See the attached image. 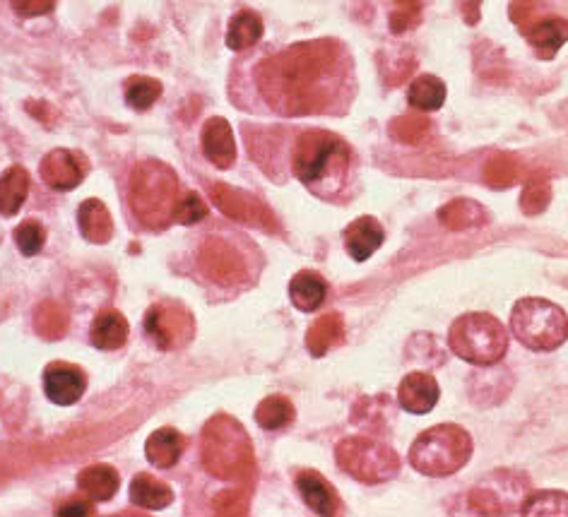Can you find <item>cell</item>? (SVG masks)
Listing matches in <instances>:
<instances>
[{"mask_svg": "<svg viewBox=\"0 0 568 517\" xmlns=\"http://www.w3.org/2000/svg\"><path fill=\"white\" fill-rule=\"evenodd\" d=\"M258 87L277 114H321L342 87V46L335 39L301 41L258 65Z\"/></svg>", "mask_w": 568, "mask_h": 517, "instance_id": "cell-1", "label": "cell"}, {"mask_svg": "<svg viewBox=\"0 0 568 517\" xmlns=\"http://www.w3.org/2000/svg\"><path fill=\"white\" fill-rule=\"evenodd\" d=\"M349 162H352L349 145L328 130H306L294 145V174L318 195L335 193L342 186Z\"/></svg>", "mask_w": 568, "mask_h": 517, "instance_id": "cell-2", "label": "cell"}, {"mask_svg": "<svg viewBox=\"0 0 568 517\" xmlns=\"http://www.w3.org/2000/svg\"><path fill=\"white\" fill-rule=\"evenodd\" d=\"M203 465L212 477L246 481L253 477V448L244 426L234 417L217 414L203 429Z\"/></svg>", "mask_w": 568, "mask_h": 517, "instance_id": "cell-3", "label": "cell"}, {"mask_svg": "<svg viewBox=\"0 0 568 517\" xmlns=\"http://www.w3.org/2000/svg\"><path fill=\"white\" fill-rule=\"evenodd\" d=\"M179 202V178L164 162L147 159L133 171L130 181V207L142 227L152 231L167 229L174 222Z\"/></svg>", "mask_w": 568, "mask_h": 517, "instance_id": "cell-4", "label": "cell"}, {"mask_svg": "<svg viewBox=\"0 0 568 517\" xmlns=\"http://www.w3.org/2000/svg\"><path fill=\"white\" fill-rule=\"evenodd\" d=\"M472 457V436L455 424L424 431L410 448V462L424 477H451Z\"/></svg>", "mask_w": 568, "mask_h": 517, "instance_id": "cell-5", "label": "cell"}, {"mask_svg": "<svg viewBox=\"0 0 568 517\" xmlns=\"http://www.w3.org/2000/svg\"><path fill=\"white\" fill-rule=\"evenodd\" d=\"M453 354L472 366H494L508 352V332L489 313H465L451 325Z\"/></svg>", "mask_w": 568, "mask_h": 517, "instance_id": "cell-6", "label": "cell"}, {"mask_svg": "<svg viewBox=\"0 0 568 517\" xmlns=\"http://www.w3.org/2000/svg\"><path fill=\"white\" fill-rule=\"evenodd\" d=\"M511 330L532 352H554L568 340V316L547 299H520L511 311Z\"/></svg>", "mask_w": 568, "mask_h": 517, "instance_id": "cell-7", "label": "cell"}, {"mask_svg": "<svg viewBox=\"0 0 568 517\" xmlns=\"http://www.w3.org/2000/svg\"><path fill=\"white\" fill-rule=\"evenodd\" d=\"M335 457L342 472L369 486L383 484L400 474V455L390 445L374 438H345L337 443Z\"/></svg>", "mask_w": 568, "mask_h": 517, "instance_id": "cell-8", "label": "cell"}, {"mask_svg": "<svg viewBox=\"0 0 568 517\" xmlns=\"http://www.w3.org/2000/svg\"><path fill=\"white\" fill-rule=\"evenodd\" d=\"M532 493L530 479L516 469H496L470 491V505L482 515L523 513V505Z\"/></svg>", "mask_w": 568, "mask_h": 517, "instance_id": "cell-9", "label": "cell"}, {"mask_svg": "<svg viewBox=\"0 0 568 517\" xmlns=\"http://www.w3.org/2000/svg\"><path fill=\"white\" fill-rule=\"evenodd\" d=\"M145 335L162 352L179 349L193 337L191 313L179 306H171V303H157L145 316Z\"/></svg>", "mask_w": 568, "mask_h": 517, "instance_id": "cell-10", "label": "cell"}, {"mask_svg": "<svg viewBox=\"0 0 568 517\" xmlns=\"http://www.w3.org/2000/svg\"><path fill=\"white\" fill-rule=\"evenodd\" d=\"M212 202L224 212L227 217L236 219L241 224H251V227H263V229H277L275 217L268 207L263 205L258 198L244 193V190H236L227 183H215L212 186Z\"/></svg>", "mask_w": 568, "mask_h": 517, "instance_id": "cell-11", "label": "cell"}, {"mask_svg": "<svg viewBox=\"0 0 568 517\" xmlns=\"http://www.w3.org/2000/svg\"><path fill=\"white\" fill-rule=\"evenodd\" d=\"M200 270L222 287H234L246 277V263L234 246L222 239H207L198 255Z\"/></svg>", "mask_w": 568, "mask_h": 517, "instance_id": "cell-12", "label": "cell"}, {"mask_svg": "<svg viewBox=\"0 0 568 517\" xmlns=\"http://www.w3.org/2000/svg\"><path fill=\"white\" fill-rule=\"evenodd\" d=\"M90 162L80 152L53 150L41 159V178L53 190H73L85 178Z\"/></svg>", "mask_w": 568, "mask_h": 517, "instance_id": "cell-13", "label": "cell"}, {"mask_svg": "<svg viewBox=\"0 0 568 517\" xmlns=\"http://www.w3.org/2000/svg\"><path fill=\"white\" fill-rule=\"evenodd\" d=\"M44 390L53 404L68 407V404H75L85 395L87 376L78 366L58 361V364H49V368L44 371Z\"/></svg>", "mask_w": 568, "mask_h": 517, "instance_id": "cell-14", "label": "cell"}, {"mask_svg": "<svg viewBox=\"0 0 568 517\" xmlns=\"http://www.w3.org/2000/svg\"><path fill=\"white\" fill-rule=\"evenodd\" d=\"M441 388L431 373L414 371L402 378L398 388V402L410 414H429L439 404Z\"/></svg>", "mask_w": 568, "mask_h": 517, "instance_id": "cell-15", "label": "cell"}, {"mask_svg": "<svg viewBox=\"0 0 568 517\" xmlns=\"http://www.w3.org/2000/svg\"><path fill=\"white\" fill-rule=\"evenodd\" d=\"M342 239H345V248L347 253L352 255V260L364 263V260H369L371 255L383 246V241H386V231H383L378 219L359 217L345 229V236H342Z\"/></svg>", "mask_w": 568, "mask_h": 517, "instance_id": "cell-16", "label": "cell"}, {"mask_svg": "<svg viewBox=\"0 0 568 517\" xmlns=\"http://www.w3.org/2000/svg\"><path fill=\"white\" fill-rule=\"evenodd\" d=\"M297 486L304 496V501L313 513L318 515H335L340 513V496L330 486V481L318 474L316 469H304L297 474Z\"/></svg>", "mask_w": 568, "mask_h": 517, "instance_id": "cell-17", "label": "cell"}, {"mask_svg": "<svg viewBox=\"0 0 568 517\" xmlns=\"http://www.w3.org/2000/svg\"><path fill=\"white\" fill-rule=\"evenodd\" d=\"M203 152L217 169H229L236 162L234 133L224 118H210L203 126Z\"/></svg>", "mask_w": 568, "mask_h": 517, "instance_id": "cell-18", "label": "cell"}, {"mask_svg": "<svg viewBox=\"0 0 568 517\" xmlns=\"http://www.w3.org/2000/svg\"><path fill=\"white\" fill-rule=\"evenodd\" d=\"M523 34L528 37L532 49L537 51V56L549 61L568 41V20L564 17H537Z\"/></svg>", "mask_w": 568, "mask_h": 517, "instance_id": "cell-19", "label": "cell"}, {"mask_svg": "<svg viewBox=\"0 0 568 517\" xmlns=\"http://www.w3.org/2000/svg\"><path fill=\"white\" fill-rule=\"evenodd\" d=\"M439 219L448 231H470L484 227L489 222V212L475 200L458 198L441 207Z\"/></svg>", "mask_w": 568, "mask_h": 517, "instance_id": "cell-20", "label": "cell"}, {"mask_svg": "<svg viewBox=\"0 0 568 517\" xmlns=\"http://www.w3.org/2000/svg\"><path fill=\"white\" fill-rule=\"evenodd\" d=\"M183 448H186V438L176 429H169L167 426V429H157L147 438L145 455L155 467L169 469L181 460Z\"/></svg>", "mask_w": 568, "mask_h": 517, "instance_id": "cell-21", "label": "cell"}, {"mask_svg": "<svg viewBox=\"0 0 568 517\" xmlns=\"http://www.w3.org/2000/svg\"><path fill=\"white\" fill-rule=\"evenodd\" d=\"M78 224L82 236L92 243H109L114 236V222H111L109 210L102 200L90 198L80 205Z\"/></svg>", "mask_w": 568, "mask_h": 517, "instance_id": "cell-22", "label": "cell"}, {"mask_svg": "<svg viewBox=\"0 0 568 517\" xmlns=\"http://www.w3.org/2000/svg\"><path fill=\"white\" fill-rule=\"evenodd\" d=\"M325 296H328V284H325V279L316 275V272L304 270L299 272V275H294L292 282H289V299L304 313L321 308Z\"/></svg>", "mask_w": 568, "mask_h": 517, "instance_id": "cell-23", "label": "cell"}, {"mask_svg": "<svg viewBox=\"0 0 568 517\" xmlns=\"http://www.w3.org/2000/svg\"><path fill=\"white\" fill-rule=\"evenodd\" d=\"M342 340H345V320H342V316H337V313H328V316L318 318L309 328L306 347H309L311 356L321 359V356L328 354Z\"/></svg>", "mask_w": 568, "mask_h": 517, "instance_id": "cell-24", "label": "cell"}, {"mask_svg": "<svg viewBox=\"0 0 568 517\" xmlns=\"http://www.w3.org/2000/svg\"><path fill=\"white\" fill-rule=\"evenodd\" d=\"M118 484H121V479H118V472H116L114 467H109V465L85 467L78 474L80 491L85 493V496L90 498V501H97V503L109 501L111 496H116Z\"/></svg>", "mask_w": 568, "mask_h": 517, "instance_id": "cell-25", "label": "cell"}, {"mask_svg": "<svg viewBox=\"0 0 568 517\" xmlns=\"http://www.w3.org/2000/svg\"><path fill=\"white\" fill-rule=\"evenodd\" d=\"M29 193V174L25 166H10L0 176V215L13 217L25 205Z\"/></svg>", "mask_w": 568, "mask_h": 517, "instance_id": "cell-26", "label": "cell"}, {"mask_svg": "<svg viewBox=\"0 0 568 517\" xmlns=\"http://www.w3.org/2000/svg\"><path fill=\"white\" fill-rule=\"evenodd\" d=\"M128 340V323L118 311H102L92 325V344L104 352L123 347Z\"/></svg>", "mask_w": 568, "mask_h": 517, "instance_id": "cell-27", "label": "cell"}, {"mask_svg": "<svg viewBox=\"0 0 568 517\" xmlns=\"http://www.w3.org/2000/svg\"><path fill=\"white\" fill-rule=\"evenodd\" d=\"M407 101L412 109L429 114V111H439L446 101V85L436 75H417L407 89Z\"/></svg>", "mask_w": 568, "mask_h": 517, "instance_id": "cell-28", "label": "cell"}, {"mask_svg": "<svg viewBox=\"0 0 568 517\" xmlns=\"http://www.w3.org/2000/svg\"><path fill=\"white\" fill-rule=\"evenodd\" d=\"M130 501L147 510H162L174 501V493L167 484L150 477V474H138L130 481Z\"/></svg>", "mask_w": 568, "mask_h": 517, "instance_id": "cell-29", "label": "cell"}, {"mask_svg": "<svg viewBox=\"0 0 568 517\" xmlns=\"http://www.w3.org/2000/svg\"><path fill=\"white\" fill-rule=\"evenodd\" d=\"M263 37V20L253 10H241L232 17L227 29V46L232 51H244L251 49L253 44H258V39Z\"/></svg>", "mask_w": 568, "mask_h": 517, "instance_id": "cell-30", "label": "cell"}, {"mask_svg": "<svg viewBox=\"0 0 568 517\" xmlns=\"http://www.w3.org/2000/svg\"><path fill=\"white\" fill-rule=\"evenodd\" d=\"M70 318L68 311L56 301H44L39 303V308L34 311V330L39 332L44 340H61L68 332Z\"/></svg>", "mask_w": 568, "mask_h": 517, "instance_id": "cell-31", "label": "cell"}, {"mask_svg": "<svg viewBox=\"0 0 568 517\" xmlns=\"http://www.w3.org/2000/svg\"><path fill=\"white\" fill-rule=\"evenodd\" d=\"M256 421L265 431L284 429V426H289L294 421V404L282 395L265 397L256 409Z\"/></svg>", "mask_w": 568, "mask_h": 517, "instance_id": "cell-32", "label": "cell"}, {"mask_svg": "<svg viewBox=\"0 0 568 517\" xmlns=\"http://www.w3.org/2000/svg\"><path fill=\"white\" fill-rule=\"evenodd\" d=\"M552 200V186H549V176L544 171H537L525 183L523 195H520V207L525 215H540L549 207Z\"/></svg>", "mask_w": 568, "mask_h": 517, "instance_id": "cell-33", "label": "cell"}, {"mask_svg": "<svg viewBox=\"0 0 568 517\" xmlns=\"http://www.w3.org/2000/svg\"><path fill=\"white\" fill-rule=\"evenodd\" d=\"M159 97H162V82L155 77L135 75L126 82V101L135 111H147Z\"/></svg>", "mask_w": 568, "mask_h": 517, "instance_id": "cell-34", "label": "cell"}, {"mask_svg": "<svg viewBox=\"0 0 568 517\" xmlns=\"http://www.w3.org/2000/svg\"><path fill=\"white\" fill-rule=\"evenodd\" d=\"M520 178V164L511 154H494L484 166V181L491 188H511Z\"/></svg>", "mask_w": 568, "mask_h": 517, "instance_id": "cell-35", "label": "cell"}, {"mask_svg": "<svg viewBox=\"0 0 568 517\" xmlns=\"http://www.w3.org/2000/svg\"><path fill=\"white\" fill-rule=\"evenodd\" d=\"M523 515H561L568 517V493L535 491L523 505Z\"/></svg>", "mask_w": 568, "mask_h": 517, "instance_id": "cell-36", "label": "cell"}, {"mask_svg": "<svg viewBox=\"0 0 568 517\" xmlns=\"http://www.w3.org/2000/svg\"><path fill=\"white\" fill-rule=\"evenodd\" d=\"M426 133H429V118L422 114H405L390 123V135L398 142H407V145L424 140Z\"/></svg>", "mask_w": 568, "mask_h": 517, "instance_id": "cell-37", "label": "cell"}, {"mask_svg": "<svg viewBox=\"0 0 568 517\" xmlns=\"http://www.w3.org/2000/svg\"><path fill=\"white\" fill-rule=\"evenodd\" d=\"M422 22V0H395L390 13V32L405 34Z\"/></svg>", "mask_w": 568, "mask_h": 517, "instance_id": "cell-38", "label": "cell"}, {"mask_svg": "<svg viewBox=\"0 0 568 517\" xmlns=\"http://www.w3.org/2000/svg\"><path fill=\"white\" fill-rule=\"evenodd\" d=\"M15 241L22 255H37L46 243V229L37 219H27L15 229Z\"/></svg>", "mask_w": 568, "mask_h": 517, "instance_id": "cell-39", "label": "cell"}, {"mask_svg": "<svg viewBox=\"0 0 568 517\" xmlns=\"http://www.w3.org/2000/svg\"><path fill=\"white\" fill-rule=\"evenodd\" d=\"M205 217H207V205H205V200L195 193V190H188V193L176 202L174 219L179 224H183V227H191V224L203 222Z\"/></svg>", "mask_w": 568, "mask_h": 517, "instance_id": "cell-40", "label": "cell"}, {"mask_svg": "<svg viewBox=\"0 0 568 517\" xmlns=\"http://www.w3.org/2000/svg\"><path fill=\"white\" fill-rule=\"evenodd\" d=\"M217 515H246L248 513V496L244 491H227L215 498Z\"/></svg>", "mask_w": 568, "mask_h": 517, "instance_id": "cell-41", "label": "cell"}, {"mask_svg": "<svg viewBox=\"0 0 568 517\" xmlns=\"http://www.w3.org/2000/svg\"><path fill=\"white\" fill-rule=\"evenodd\" d=\"M508 13H511L513 25H518L520 32H525L537 20V3L535 0H513Z\"/></svg>", "mask_w": 568, "mask_h": 517, "instance_id": "cell-42", "label": "cell"}, {"mask_svg": "<svg viewBox=\"0 0 568 517\" xmlns=\"http://www.w3.org/2000/svg\"><path fill=\"white\" fill-rule=\"evenodd\" d=\"M13 10L22 17H37L51 13L56 0H10Z\"/></svg>", "mask_w": 568, "mask_h": 517, "instance_id": "cell-43", "label": "cell"}, {"mask_svg": "<svg viewBox=\"0 0 568 517\" xmlns=\"http://www.w3.org/2000/svg\"><path fill=\"white\" fill-rule=\"evenodd\" d=\"M94 508L90 501H70L58 508V515H92Z\"/></svg>", "mask_w": 568, "mask_h": 517, "instance_id": "cell-44", "label": "cell"}, {"mask_svg": "<svg viewBox=\"0 0 568 517\" xmlns=\"http://www.w3.org/2000/svg\"><path fill=\"white\" fill-rule=\"evenodd\" d=\"M460 8H463L467 25H477V22H479V0H463V3H460Z\"/></svg>", "mask_w": 568, "mask_h": 517, "instance_id": "cell-45", "label": "cell"}]
</instances>
